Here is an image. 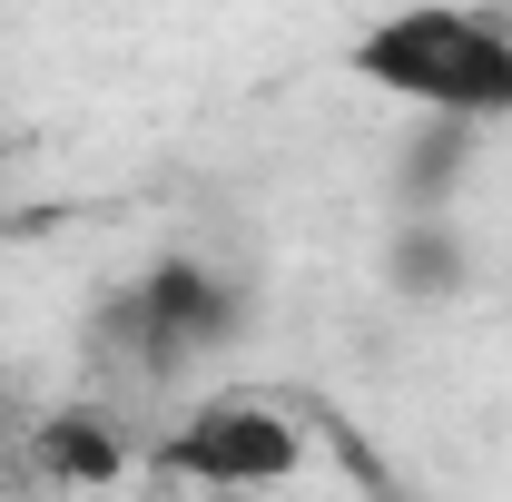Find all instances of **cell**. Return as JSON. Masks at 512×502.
I'll use <instances>...</instances> for the list:
<instances>
[{
	"instance_id": "obj_1",
	"label": "cell",
	"mask_w": 512,
	"mask_h": 502,
	"mask_svg": "<svg viewBox=\"0 0 512 502\" xmlns=\"http://www.w3.org/2000/svg\"><path fill=\"white\" fill-rule=\"evenodd\" d=\"M355 79L414 99L424 119H512V20L493 10H394L355 30Z\"/></svg>"
},
{
	"instance_id": "obj_2",
	"label": "cell",
	"mask_w": 512,
	"mask_h": 502,
	"mask_svg": "<svg viewBox=\"0 0 512 502\" xmlns=\"http://www.w3.org/2000/svg\"><path fill=\"white\" fill-rule=\"evenodd\" d=\"M109 345H119L128 365L148 384L188 375L197 355H217V345H237V325H247V296H237V276H217L207 256H158V266H138L119 296H109Z\"/></svg>"
},
{
	"instance_id": "obj_3",
	"label": "cell",
	"mask_w": 512,
	"mask_h": 502,
	"mask_svg": "<svg viewBox=\"0 0 512 502\" xmlns=\"http://www.w3.org/2000/svg\"><path fill=\"white\" fill-rule=\"evenodd\" d=\"M158 473L188 483V493H276V483L306 473V434L266 394H197L158 434Z\"/></svg>"
},
{
	"instance_id": "obj_4",
	"label": "cell",
	"mask_w": 512,
	"mask_h": 502,
	"mask_svg": "<svg viewBox=\"0 0 512 502\" xmlns=\"http://www.w3.org/2000/svg\"><path fill=\"white\" fill-rule=\"evenodd\" d=\"M128 473V424L99 404H30L20 434V493H99Z\"/></svg>"
},
{
	"instance_id": "obj_5",
	"label": "cell",
	"mask_w": 512,
	"mask_h": 502,
	"mask_svg": "<svg viewBox=\"0 0 512 502\" xmlns=\"http://www.w3.org/2000/svg\"><path fill=\"white\" fill-rule=\"evenodd\" d=\"M394 276H404V286H453V247H444V227H414V237L394 247Z\"/></svg>"
},
{
	"instance_id": "obj_6",
	"label": "cell",
	"mask_w": 512,
	"mask_h": 502,
	"mask_svg": "<svg viewBox=\"0 0 512 502\" xmlns=\"http://www.w3.org/2000/svg\"><path fill=\"white\" fill-rule=\"evenodd\" d=\"M20 434H30V404L0 384V493H20Z\"/></svg>"
},
{
	"instance_id": "obj_7",
	"label": "cell",
	"mask_w": 512,
	"mask_h": 502,
	"mask_svg": "<svg viewBox=\"0 0 512 502\" xmlns=\"http://www.w3.org/2000/svg\"><path fill=\"white\" fill-rule=\"evenodd\" d=\"M384 502H404V493H384Z\"/></svg>"
}]
</instances>
